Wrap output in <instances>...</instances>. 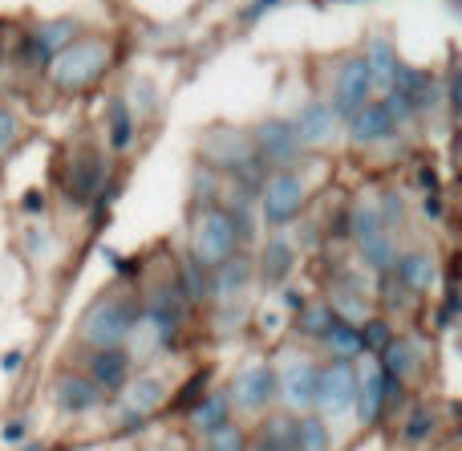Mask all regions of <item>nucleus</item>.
I'll return each mask as SVG.
<instances>
[{
  "mask_svg": "<svg viewBox=\"0 0 462 451\" xmlns=\"http://www.w3.org/2000/svg\"><path fill=\"white\" fill-rule=\"evenodd\" d=\"M110 61H114L110 41L81 37V41H69V45L49 61V73H53V81L61 89H86L110 70Z\"/></svg>",
  "mask_w": 462,
  "mask_h": 451,
  "instance_id": "f257e3e1",
  "label": "nucleus"
},
{
  "mask_svg": "<svg viewBox=\"0 0 462 451\" xmlns=\"http://www.w3.org/2000/svg\"><path fill=\"white\" fill-rule=\"evenodd\" d=\"M236 228L224 208H203L191 220V260L199 268H219L236 252Z\"/></svg>",
  "mask_w": 462,
  "mask_h": 451,
  "instance_id": "f03ea898",
  "label": "nucleus"
},
{
  "mask_svg": "<svg viewBox=\"0 0 462 451\" xmlns=\"http://www.w3.org/2000/svg\"><path fill=\"white\" fill-rule=\"evenodd\" d=\"M134 325V309L130 301L102 297L81 322V342L89 350H126V334Z\"/></svg>",
  "mask_w": 462,
  "mask_h": 451,
  "instance_id": "7ed1b4c3",
  "label": "nucleus"
},
{
  "mask_svg": "<svg viewBox=\"0 0 462 451\" xmlns=\"http://www.w3.org/2000/svg\"><path fill=\"white\" fill-rule=\"evenodd\" d=\"M353 399H357V371H353V362H328L325 371H317L312 411L341 419V415L353 411Z\"/></svg>",
  "mask_w": 462,
  "mask_h": 451,
  "instance_id": "20e7f679",
  "label": "nucleus"
},
{
  "mask_svg": "<svg viewBox=\"0 0 462 451\" xmlns=\"http://www.w3.org/2000/svg\"><path fill=\"white\" fill-rule=\"evenodd\" d=\"M304 208V179L296 171H276L268 175L260 192V216L268 220L272 228H284L288 220H296Z\"/></svg>",
  "mask_w": 462,
  "mask_h": 451,
  "instance_id": "39448f33",
  "label": "nucleus"
},
{
  "mask_svg": "<svg viewBox=\"0 0 462 451\" xmlns=\"http://www.w3.org/2000/svg\"><path fill=\"white\" fill-rule=\"evenodd\" d=\"M255 155H260L268 167L276 171H292V163L300 159L304 146L296 143V130H292V118H268L255 127V138H252Z\"/></svg>",
  "mask_w": 462,
  "mask_h": 451,
  "instance_id": "423d86ee",
  "label": "nucleus"
},
{
  "mask_svg": "<svg viewBox=\"0 0 462 451\" xmlns=\"http://www.w3.org/2000/svg\"><path fill=\"white\" fill-rule=\"evenodd\" d=\"M276 395L288 411L304 415L312 411V395H317V366L304 354H288V362L276 371Z\"/></svg>",
  "mask_w": 462,
  "mask_h": 451,
  "instance_id": "0eeeda50",
  "label": "nucleus"
},
{
  "mask_svg": "<svg viewBox=\"0 0 462 451\" xmlns=\"http://www.w3.org/2000/svg\"><path fill=\"white\" fill-rule=\"evenodd\" d=\"M365 102H374V81H369V70L361 57H349V61L337 70V81H333V114L337 118H353Z\"/></svg>",
  "mask_w": 462,
  "mask_h": 451,
  "instance_id": "6e6552de",
  "label": "nucleus"
},
{
  "mask_svg": "<svg viewBox=\"0 0 462 451\" xmlns=\"http://www.w3.org/2000/svg\"><path fill=\"white\" fill-rule=\"evenodd\" d=\"M272 399H276V366L268 362H252L247 371H239L227 390V403H236L239 411H252V415L263 411Z\"/></svg>",
  "mask_w": 462,
  "mask_h": 451,
  "instance_id": "1a4fd4ad",
  "label": "nucleus"
},
{
  "mask_svg": "<svg viewBox=\"0 0 462 451\" xmlns=\"http://www.w3.org/2000/svg\"><path fill=\"white\" fill-rule=\"evenodd\" d=\"M385 395H390V374H385L377 362H365L357 371V399H353V407H357L365 428H374V423L385 415Z\"/></svg>",
  "mask_w": 462,
  "mask_h": 451,
  "instance_id": "9d476101",
  "label": "nucleus"
},
{
  "mask_svg": "<svg viewBox=\"0 0 462 451\" xmlns=\"http://www.w3.org/2000/svg\"><path fill=\"white\" fill-rule=\"evenodd\" d=\"M203 155H208V163H216V167L236 171L255 159V146L244 130H211V135L203 138Z\"/></svg>",
  "mask_w": 462,
  "mask_h": 451,
  "instance_id": "9b49d317",
  "label": "nucleus"
},
{
  "mask_svg": "<svg viewBox=\"0 0 462 451\" xmlns=\"http://www.w3.org/2000/svg\"><path fill=\"white\" fill-rule=\"evenodd\" d=\"M89 382H94L102 395H118L130 379V354L126 350H94L89 358Z\"/></svg>",
  "mask_w": 462,
  "mask_h": 451,
  "instance_id": "f8f14e48",
  "label": "nucleus"
},
{
  "mask_svg": "<svg viewBox=\"0 0 462 451\" xmlns=\"http://www.w3.org/2000/svg\"><path fill=\"white\" fill-rule=\"evenodd\" d=\"M53 403L61 407V415H86L102 403V390H97L86 374H61L53 387Z\"/></svg>",
  "mask_w": 462,
  "mask_h": 451,
  "instance_id": "ddd939ff",
  "label": "nucleus"
},
{
  "mask_svg": "<svg viewBox=\"0 0 462 451\" xmlns=\"http://www.w3.org/2000/svg\"><path fill=\"white\" fill-rule=\"evenodd\" d=\"M292 130H296V143L300 146H320L333 138L337 130V114L328 102H309L300 114L292 118Z\"/></svg>",
  "mask_w": 462,
  "mask_h": 451,
  "instance_id": "4468645a",
  "label": "nucleus"
},
{
  "mask_svg": "<svg viewBox=\"0 0 462 451\" xmlns=\"http://www.w3.org/2000/svg\"><path fill=\"white\" fill-rule=\"evenodd\" d=\"M349 122V138L357 146H365V143H377V138H390L393 130H398V122L390 118V110H385L382 102H365L353 118H345Z\"/></svg>",
  "mask_w": 462,
  "mask_h": 451,
  "instance_id": "2eb2a0df",
  "label": "nucleus"
},
{
  "mask_svg": "<svg viewBox=\"0 0 462 451\" xmlns=\"http://www.w3.org/2000/svg\"><path fill=\"white\" fill-rule=\"evenodd\" d=\"M122 395V407H126L130 415H151L162 407V399H167V387H162L154 374H130L126 387L118 390Z\"/></svg>",
  "mask_w": 462,
  "mask_h": 451,
  "instance_id": "dca6fc26",
  "label": "nucleus"
},
{
  "mask_svg": "<svg viewBox=\"0 0 462 451\" xmlns=\"http://www.w3.org/2000/svg\"><path fill=\"white\" fill-rule=\"evenodd\" d=\"M439 277V265H434L430 252H410V257L393 260V281L402 285L406 293H426Z\"/></svg>",
  "mask_w": 462,
  "mask_h": 451,
  "instance_id": "f3484780",
  "label": "nucleus"
},
{
  "mask_svg": "<svg viewBox=\"0 0 462 451\" xmlns=\"http://www.w3.org/2000/svg\"><path fill=\"white\" fill-rule=\"evenodd\" d=\"M365 70H369V81H374V89H382V94H390V86H393V78H398V49L390 45V41H369V49H365Z\"/></svg>",
  "mask_w": 462,
  "mask_h": 451,
  "instance_id": "a211bd4d",
  "label": "nucleus"
},
{
  "mask_svg": "<svg viewBox=\"0 0 462 451\" xmlns=\"http://www.w3.org/2000/svg\"><path fill=\"white\" fill-rule=\"evenodd\" d=\"M320 346L333 354V362H353V358L361 354V330L353 322H341V317H333L328 322V330L320 334Z\"/></svg>",
  "mask_w": 462,
  "mask_h": 451,
  "instance_id": "6ab92c4d",
  "label": "nucleus"
},
{
  "mask_svg": "<svg viewBox=\"0 0 462 451\" xmlns=\"http://www.w3.org/2000/svg\"><path fill=\"white\" fill-rule=\"evenodd\" d=\"M288 451H333L325 419H317V415H300V419L288 428Z\"/></svg>",
  "mask_w": 462,
  "mask_h": 451,
  "instance_id": "aec40b11",
  "label": "nucleus"
},
{
  "mask_svg": "<svg viewBox=\"0 0 462 451\" xmlns=\"http://www.w3.org/2000/svg\"><path fill=\"white\" fill-rule=\"evenodd\" d=\"M69 41H78V24H73V21H45V24L37 29V37H32L37 61L49 65L65 45H69Z\"/></svg>",
  "mask_w": 462,
  "mask_h": 451,
  "instance_id": "412c9836",
  "label": "nucleus"
},
{
  "mask_svg": "<svg viewBox=\"0 0 462 451\" xmlns=\"http://www.w3.org/2000/svg\"><path fill=\"white\" fill-rule=\"evenodd\" d=\"M97 183H102V163H97V155L81 151L78 159L69 163V179H65V187H69V195H73V200H81V203H86L89 195L97 192Z\"/></svg>",
  "mask_w": 462,
  "mask_h": 451,
  "instance_id": "4be33fe9",
  "label": "nucleus"
},
{
  "mask_svg": "<svg viewBox=\"0 0 462 451\" xmlns=\"http://www.w3.org/2000/svg\"><path fill=\"white\" fill-rule=\"evenodd\" d=\"M357 252L369 268H377V273H390L393 260H398V244H393L390 232H374V236H365V240H357Z\"/></svg>",
  "mask_w": 462,
  "mask_h": 451,
  "instance_id": "5701e85b",
  "label": "nucleus"
},
{
  "mask_svg": "<svg viewBox=\"0 0 462 451\" xmlns=\"http://www.w3.org/2000/svg\"><path fill=\"white\" fill-rule=\"evenodd\" d=\"M191 423L203 431V436H211V431H219L224 423H231V403H227V395H208V399H199V403L191 407Z\"/></svg>",
  "mask_w": 462,
  "mask_h": 451,
  "instance_id": "b1692460",
  "label": "nucleus"
},
{
  "mask_svg": "<svg viewBox=\"0 0 462 451\" xmlns=\"http://www.w3.org/2000/svg\"><path fill=\"white\" fill-rule=\"evenodd\" d=\"M247 277H252V265H247V260H236V265L224 260V265H219V277L211 281V297H216V301H231L236 293L247 289Z\"/></svg>",
  "mask_w": 462,
  "mask_h": 451,
  "instance_id": "393cba45",
  "label": "nucleus"
},
{
  "mask_svg": "<svg viewBox=\"0 0 462 451\" xmlns=\"http://www.w3.org/2000/svg\"><path fill=\"white\" fill-rule=\"evenodd\" d=\"M292 257H296L292 244L280 240V236H276V240L263 244V281H272V285L284 281L288 268H292Z\"/></svg>",
  "mask_w": 462,
  "mask_h": 451,
  "instance_id": "a878e982",
  "label": "nucleus"
},
{
  "mask_svg": "<svg viewBox=\"0 0 462 451\" xmlns=\"http://www.w3.org/2000/svg\"><path fill=\"white\" fill-rule=\"evenodd\" d=\"M130 138H134V114L126 102L110 106V151H126Z\"/></svg>",
  "mask_w": 462,
  "mask_h": 451,
  "instance_id": "bb28decb",
  "label": "nucleus"
},
{
  "mask_svg": "<svg viewBox=\"0 0 462 451\" xmlns=\"http://www.w3.org/2000/svg\"><path fill=\"white\" fill-rule=\"evenodd\" d=\"M382 371L385 374H393V379H402V374H410L414 371V350H410V342H402V338H390V346L382 350Z\"/></svg>",
  "mask_w": 462,
  "mask_h": 451,
  "instance_id": "cd10ccee",
  "label": "nucleus"
},
{
  "mask_svg": "<svg viewBox=\"0 0 462 451\" xmlns=\"http://www.w3.org/2000/svg\"><path fill=\"white\" fill-rule=\"evenodd\" d=\"M374 232H385L382 228V208L377 203H357L353 208V240H365Z\"/></svg>",
  "mask_w": 462,
  "mask_h": 451,
  "instance_id": "c85d7f7f",
  "label": "nucleus"
},
{
  "mask_svg": "<svg viewBox=\"0 0 462 451\" xmlns=\"http://www.w3.org/2000/svg\"><path fill=\"white\" fill-rule=\"evenodd\" d=\"M208 451H247V439L239 428H231V423H224L219 431H211L208 436Z\"/></svg>",
  "mask_w": 462,
  "mask_h": 451,
  "instance_id": "c756f323",
  "label": "nucleus"
},
{
  "mask_svg": "<svg viewBox=\"0 0 462 451\" xmlns=\"http://www.w3.org/2000/svg\"><path fill=\"white\" fill-rule=\"evenodd\" d=\"M333 317H337V314H333L328 305H309V309L300 314V330L312 334V338H320V334L328 330V322H333Z\"/></svg>",
  "mask_w": 462,
  "mask_h": 451,
  "instance_id": "7c9ffc66",
  "label": "nucleus"
},
{
  "mask_svg": "<svg viewBox=\"0 0 462 451\" xmlns=\"http://www.w3.org/2000/svg\"><path fill=\"white\" fill-rule=\"evenodd\" d=\"M390 338H393V334H390V325H385V322H365V330H361V346L377 350V354L390 346Z\"/></svg>",
  "mask_w": 462,
  "mask_h": 451,
  "instance_id": "2f4dec72",
  "label": "nucleus"
},
{
  "mask_svg": "<svg viewBox=\"0 0 462 451\" xmlns=\"http://www.w3.org/2000/svg\"><path fill=\"white\" fill-rule=\"evenodd\" d=\"M430 431H434V415H430V411H418L414 419L406 423V439H410V444H422Z\"/></svg>",
  "mask_w": 462,
  "mask_h": 451,
  "instance_id": "473e14b6",
  "label": "nucleus"
},
{
  "mask_svg": "<svg viewBox=\"0 0 462 451\" xmlns=\"http://www.w3.org/2000/svg\"><path fill=\"white\" fill-rule=\"evenodd\" d=\"M24 436H29V419H21V415H16V419H8L5 428H0V439H5L8 447H21Z\"/></svg>",
  "mask_w": 462,
  "mask_h": 451,
  "instance_id": "72a5a7b5",
  "label": "nucleus"
},
{
  "mask_svg": "<svg viewBox=\"0 0 462 451\" xmlns=\"http://www.w3.org/2000/svg\"><path fill=\"white\" fill-rule=\"evenodd\" d=\"M16 135H21V122H16L13 110H0V151H8V146L16 143Z\"/></svg>",
  "mask_w": 462,
  "mask_h": 451,
  "instance_id": "f704fd0d",
  "label": "nucleus"
},
{
  "mask_svg": "<svg viewBox=\"0 0 462 451\" xmlns=\"http://www.w3.org/2000/svg\"><path fill=\"white\" fill-rule=\"evenodd\" d=\"M402 211H406V203H402V195H385V211H382V228H393L402 224Z\"/></svg>",
  "mask_w": 462,
  "mask_h": 451,
  "instance_id": "c9c22d12",
  "label": "nucleus"
},
{
  "mask_svg": "<svg viewBox=\"0 0 462 451\" xmlns=\"http://www.w3.org/2000/svg\"><path fill=\"white\" fill-rule=\"evenodd\" d=\"M49 244H53V240H49L45 232H37V228H32V232H29V252H32V257H41V252H53V249H49Z\"/></svg>",
  "mask_w": 462,
  "mask_h": 451,
  "instance_id": "e433bc0d",
  "label": "nucleus"
},
{
  "mask_svg": "<svg viewBox=\"0 0 462 451\" xmlns=\"http://www.w3.org/2000/svg\"><path fill=\"white\" fill-rule=\"evenodd\" d=\"M272 5H276V0H255V5L247 8V21H255V16H260L263 8H272Z\"/></svg>",
  "mask_w": 462,
  "mask_h": 451,
  "instance_id": "4c0bfd02",
  "label": "nucleus"
},
{
  "mask_svg": "<svg viewBox=\"0 0 462 451\" xmlns=\"http://www.w3.org/2000/svg\"><path fill=\"white\" fill-rule=\"evenodd\" d=\"M0 366H5V371H16V366H21V350H13V354H5V358H0Z\"/></svg>",
  "mask_w": 462,
  "mask_h": 451,
  "instance_id": "58836bf2",
  "label": "nucleus"
},
{
  "mask_svg": "<svg viewBox=\"0 0 462 451\" xmlns=\"http://www.w3.org/2000/svg\"><path fill=\"white\" fill-rule=\"evenodd\" d=\"M426 216L439 220V216H442V203H439V200H426Z\"/></svg>",
  "mask_w": 462,
  "mask_h": 451,
  "instance_id": "ea45409f",
  "label": "nucleus"
},
{
  "mask_svg": "<svg viewBox=\"0 0 462 451\" xmlns=\"http://www.w3.org/2000/svg\"><path fill=\"white\" fill-rule=\"evenodd\" d=\"M21 451H41V444H24Z\"/></svg>",
  "mask_w": 462,
  "mask_h": 451,
  "instance_id": "a19ab883",
  "label": "nucleus"
}]
</instances>
